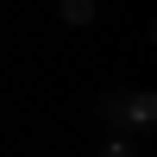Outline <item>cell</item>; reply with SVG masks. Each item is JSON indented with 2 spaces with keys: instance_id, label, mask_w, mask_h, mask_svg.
Returning <instances> with one entry per match:
<instances>
[{
  "instance_id": "obj_1",
  "label": "cell",
  "mask_w": 157,
  "mask_h": 157,
  "mask_svg": "<svg viewBox=\"0 0 157 157\" xmlns=\"http://www.w3.org/2000/svg\"><path fill=\"white\" fill-rule=\"evenodd\" d=\"M101 120H107V132L145 138L151 120H157V101L145 94V88H107V94H101Z\"/></svg>"
},
{
  "instance_id": "obj_2",
  "label": "cell",
  "mask_w": 157,
  "mask_h": 157,
  "mask_svg": "<svg viewBox=\"0 0 157 157\" xmlns=\"http://www.w3.org/2000/svg\"><path fill=\"white\" fill-rule=\"evenodd\" d=\"M63 25H88V19H94V0H63Z\"/></svg>"
},
{
  "instance_id": "obj_3",
  "label": "cell",
  "mask_w": 157,
  "mask_h": 157,
  "mask_svg": "<svg viewBox=\"0 0 157 157\" xmlns=\"http://www.w3.org/2000/svg\"><path fill=\"white\" fill-rule=\"evenodd\" d=\"M101 157H132V138H126V132H107V145H101Z\"/></svg>"
}]
</instances>
